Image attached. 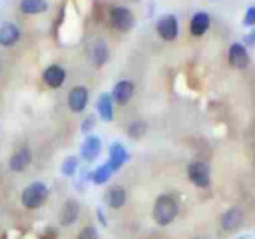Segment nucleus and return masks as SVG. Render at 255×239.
<instances>
[{
	"mask_svg": "<svg viewBox=\"0 0 255 239\" xmlns=\"http://www.w3.org/2000/svg\"><path fill=\"white\" fill-rule=\"evenodd\" d=\"M94 125H96V114H90L84 121H82V125H80V129H82V133H90L92 129H94Z\"/></svg>",
	"mask_w": 255,
	"mask_h": 239,
	"instance_id": "nucleus-24",
	"label": "nucleus"
},
{
	"mask_svg": "<svg viewBox=\"0 0 255 239\" xmlns=\"http://www.w3.org/2000/svg\"><path fill=\"white\" fill-rule=\"evenodd\" d=\"M100 153H102V139H100L98 135L88 133L86 139L82 141V147H80V155H82V159L88 161V163H92V161L98 159Z\"/></svg>",
	"mask_w": 255,
	"mask_h": 239,
	"instance_id": "nucleus-8",
	"label": "nucleus"
},
{
	"mask_svg": "<svg viewBox=\"0 0 255 239\" xmlns=\"http://www.w3.org/2000/svg\"><path fill=\"white\" fill-rule=\"evenodd\" d=\"M88 100H90V92L86 86H74L68 92V108L74 114H80L88 108Z\"/></svg>",
	"mask_w": 255,
	"mask_h": 239,
	"instance_id": "nucleus-5",
	"label": "nucleus"
},
{
	"mask_svg": "<svg viewBox=\"0 0 255 239\" xmlns=\"http://www.w3.org/2000/svg\"><path fill=\"white\" fill-rule=\"evenodd\" d=\"M133 82L131 80H120V82H116V86H114V90H112V100H114V104H120V106H124V104H128L129 100H131V96H133Z\"/></svg>",
	"mask_w": 255,
	"mask_h": 239,
	"instance_id": "nucleus-12",
	"label": "nucleus"
},
{
	"mask_svg": "<svg viewBox=\"0 0 255 239\" xmlns=\"http://www.w3.org/2000/svg\"><path fill=\"white\" fill-rule=\"evenodd\" d=\"M112 175H114V171L108 167V163H102V165H98V167L90 173V179H92V183H96V185H104V183L110 181Z\"/></svg>",
	"mask_w": 255,
	"mask_h": 239,
	"instance_id": "nucleus-21",
	"label": "nucleus"
},
{
	"mask_svg": "<svg viewBox=\"0 0 255 239\" xmlns=\"http://www.w3.org/2000/svg\"><path fill=\"white\" fill-rule=\"evenodd\" d=\"M78 167H80L78 155H68V157H64V161H62V165H60V171H62V175L72 177V175L78 173Z\"/></svg>",
	"mask_w": 255,
	"mask_h": 239,
	"instance_id": "nucleus-22",
	"label": "nucleus"
},
{
	"mask_svg": "<svg viewBox=\"0 0 255 239\" xmlns=\"http://www.w3.org/2000/svg\"><path fill=\"white\" fill-rule=\"evenodd\" d=\"M241 221H243V213H241V209L239 207H229L223 215H221V227L225 229V231H235V229H239V225H241Z\"/></svg>",
	"mask_w": 255,
	"mask_h": 239,
	"instance_id": "nucleus-18",
	"label": "nucleus"
},
{
	"mask_svg": "<svg viewBox=\"0 0 255 239\" xmlns=\"http://www.w3.org/2000/svg\"><path fill=\"white\" fill-rule=\"evenodd\" d=\"M209 24H211V18L207 12H195L189 20V32L193 36H203L209 30Z\"/></svg>",
	"mask_w": 255,
	"mask_h": 239,
	"instance_id": "nucleus-17",
	"label": "nucleus"
},
{
	"mask_svg": "<svg viewBox=\"0 0 255 239\" xmlns=\"http://www.w3.org/2000/svg\"><path fill=\"white\" fill-rule=\"evenodd\" d=\"M48 195H50V191H48V185H46V183H42V181H32V183H28V185L22 189V193H20V203L24 205V209L34 211V209H40V207L48 201Z\"/></svg>",
	"mask_w": 255,
	"mask_h": 239,
	"instance_id": "nucleus-1",
	"label": "nucleus"
},
{
	"mask_svg": "<svg viewBox=\"0 0 255 239\" xmlns=\"http://www.w3.org/2000/svg\"><path fill=\"white\" fill-rule=\"evenodd\" d=\"M157 34L161 36V40L165 42H171L177 38L179 34V22H177V16L173 14H165L157 20Z\"/></svg>",
	"mask_w": 255,
	"mask_h": 239,
	"instance_id": "nucleus-6",
	"label": "nucleus"
},
{
	"mask_svg": "<svg viewBox=\"0 0 255 239\" xmlns=\"http://www.w3.org/2000/svg\"><path fill=\"white\" fill-rule=\"evenodd\" d=\"M108 58H110L108 44H106L102 38H96V40L90 44V62H92V66L100 68V66H104V64L108 62Z\"/></svg>",
	"mask_w": 255,
	"mask_h": 239,
	"instance_id": "nucleus-14",
	"label": "nucleus"
},
{
	"mask_svg": "<svg viewBox=\"0 0 255 239\" xmlns=\"http://www.w3.org/2000/svg\"><path fill=\"white\" fill-rule=\"evenodd\" d=\"M243 24L247 28H255V6H249L245 16H243Z\"/></svg>",
	"mask_w": 255,
	"mask_h": 239,
	"instance_id": "nucleus-26",
	"label": "nucleus"
},
{
	"mask_svg": "<svg viewBox=\"0 0 255 239\" xmlns=\"http://www.w3.org/2000/svg\"><path fill=\"white\" fill-rule=\"evenodd\" d=\"M245 44H249V46H255V28L245 36Z\"/></svg>",
	"mask_w": 255,
	"mask_h": 239,
	"instance_id": "nucleus-27",
	"label": "nucleus"
},
{
	"mask_svg": "<svg viewBox=\"0 0 255 239\" xmlns=\"http://www.w3.org/2000/svg\"><path fill=\"white\" fill-rule=\"evenodd\" d=\"M80 217V203L76 199H66L62 209H60V215H58V221L62 227H70L78 221Z\"/></svg>",
	"mask_w": 255,
	"mask_h": 239,
	"instance_id": "nucleus-11",
	"label": "nucleus"
},
{
	"mask_svg": "<svg viewBox=\"0 0 255 239\" xmlns=\"http://www.w3.org/2000/svg\"><path fill=\"white\" fill-rule=\"evenodd\" d=\"M227 60H229L231 68H235V70H245V68L249 66V52H247L245 44H241V42L231 44V46H229Z\"/></svg>",
	"mask_w": 255,
	"mask_h": 239,
	"instance_id": "nucleus-7",
	"label": "nucleus"
},
{
	"mask_svg": "<svg viewBox=\"0 0 255 239\" xmlns=\"http://www.w3.org/2000/svg\"><path fill=\"white\" fill-rule=\"evenodd\" d=\"M129 159V155H128V151H126V147L120 143V141H114L112 145H110V153H108V167L116 173L126 161Z\"/></svg>",
	"mask_w": 255,
	"mask_h": 239,
	"instance_id": "nucleus-13",
	"label": "nucleus"
},
{
	"mask_svg": "<svg viewBox=\"0 0 255 239\" xmlns=\"http://www.w3.org/2000/svg\"><path fill=\"white\" fill-rule=\"evenodd\" d=\"M108 20H110V26L118 32H129L135 26V16L126 6H112L108 12Z\"/></svg>",
	"mask_w": 255,
	"mask_h": 239,
	"instance_id": "nucleus-3",
	"label": "nucleus"
},
{
	"mask_svg": "<svg viewBox=\"0 0 255 239\" xmlns=\"http://www.w3.org/2000/svg\"><path fill=\"white\" fill-rule=\"evenodd\" d=\"M235 239H245V237H235Z\"/></svg>",
	"mask_w": 255,
	"mask_h": 239,
	"instance_id": "nucleus-29",
	"label": "nucleus"
},
{
	"mask_svg": "<svg viewBox=\"0 0 255 239\" xmlns=\"http://www.w3.org/2000/svg\"><path fill=\"white\" fill-rule=\"evenodd\" d=\"M98 217H100V221L106 225V217H104V213H102V209H98Z\"/></svg>",
	"mask_w": 255,
	"mask_h": 239,
	"instance_id": "nucleus-28",
	"label": "nucleus"
},
{
	"mask_svg": "<svg viewBox=\"0 0 255 239\" xmlns=\"http://www.w3.org/2000/svg\"><path fill=\"white\" fill-rule=\"evenodd\" d=\"M179 213V207H177V201L171 197V195H159L153 203V221L161 227L169 225Z\"/></svg>",
	"mask_w": 255,
	"mask_h": 239,
	"instance_id": "nucleus-2",
	"label": "nucleus"
},
{
	"mask_svg": "<svg viewBox=\"0 0 255 239\" xmlns=\"http://www.w3.org/2000/svg\"><path fill=\"white\" fill-rule=\"evenodd\" d=\"M187 177H189V181L195 187H201L203 189L211 181V171H209L207 163H203V161H191L187 165Z\"/></svg>",
	"mask_w": 255,
	"mask_h": 239,
	"instance_id": "nucleus-4",
	"label": "nucleus"
},
{
	"mask_svg": "<svg viewBox=\"0 0 255 239\" xmlns=\"http://www.w3.org/2000/svg\"><path fill=\"white\" fill-rule=\"evenodd\" d=\"M76 239H100V235H98V229H96V227L86 225V227L78 233V237H76Z\"/></svg>",
	"mask_w": 255,
	"mask_h": 239,
	"instance_id": "nucleus-23",
	"label": "nucleus"
},
{
	"mask_svg": "<svg viewBox=\"0 0 255 239\" xmlns=\"http://www.w3.org/2000/svg\"><path fill=\"white\" fill-rule=\"evenodd\" d=\"M20 36H22V32H20V28L14 22H4L0 26V46L2 48L16 46L20 42Z\"/></svg>",
	"mask_w": 255,
	"mask_h": 239,
	"instance_id": "nucleus-15",
	"label": "nucleus"
},
{
	"mask_svg": "<svg viewBox=\"0 0 255 239\" xmlns=\"http://www.w3.org/2000/svg\"><path fill=\"white\" fill-rule=\"evenodd\" d=\"M104 199H106V203H108L112 209H120V207H124L128 195H126V189H124V187H120V185H112V187L106 191Z\"/></svg>",
	"mask_w": 255,
	"mask_h": 239,
	"instance_id": "nucleus-20",
	"label": "nucleus"
},
{
	"mask_svg": "<svg viewBox=\"0 0 255 239\" xmlns=\"http://www.w3.org/2000/svg\"><path fill=\"white\" fill-rule=\"evenodd\" d=\"M42 82H44L48 88H52V90L60 88V86L66 82V68L60 66V64H50V66L42 72Z\"/></svg>",
	"mask_w": 255,
	"mask_h": 239,
	"instance_id": "nucleus-9",
	"label": "nucleus"
},
{
	"mask_svg": "<svg viewBox=\"0 0 255 239\" xmlns=\"http://www.w3.org/2000/svg\"><path fill=\"white\" fill-rule=\"evenodd\" d=\"M30 163H32V151L28 147H18L8 159V169L14 173H22Z\"/></svg>",
	"mask_w": 255,
	"mask_h": 239,
	"instance_id": "nucleus-10",
	"label": "nucleus"
},
{
	"mask_svg": "<svg viewBox=\"0 0 255 239\" xmlns=\"http://www.w3.org/2000/svg\"><path fill=\"white\" fill-rule=\"evenodd\" d=\"M18 8H20V12L26 14V16H36V14L48 12L50 4H48V0H20Z\"/></svg>",
	"mask_w": 255,
	"mask_h": 239,
	"instance_id": "nucleus-19",
	"label": "nucleus"
},
{
	"mask_svg": "<svg viewBox=\"0 0 255 239\" xmlns=\"http://www.w3.org/2000/svg\"><path fill=\"white\" fill-rule=\"evenodd\" d=\"M96 110H98L100 120H104V121H112L114 120V100H112V96L108 92H104V94L98 96Z\"/></svg>",
	"mask_w": 255,
	"mask_h": 239,
	"instance_id": "nucleus-16",
	"label": "nucleus"
},
{
	"mask_svg": "<svg viewBox=\"0 0 255 239\" xmlns=\"http://www.w3.org/2000/svg\"><path fill=\"white\" fill-rule=\"evenodd\" d=\"M143 131H145V125H143L141 121H133V123L128 127V133H129L131 137H141Z\"/></svg>",
	"mask_w": 255,
	"mask_h": 239,
	"instance_id": "nucleus-25",
	"label": "nucleus"
}]
</instances>
